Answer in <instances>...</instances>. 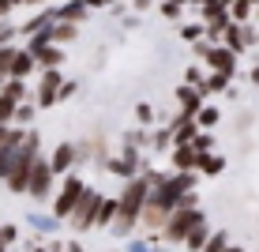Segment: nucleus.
Segmentation results:
<instances>
[{"label": "nucleus", "instance_id": "obj_34", "mask_svg": "<svg viewBox=\"0 0 259 252\" xmlns=\"http://www.w3.org/2000/svg\"><path fill=\"white\" fill-rule=\"evenodd\" d=\"M0 237H4V245H15V241H19V230H15L12 222H4V226H0Z\"/></svg>", "mask_w": 259, "mask_h": 252}, {"label": "nucleus", "instance_id": "obj_25", "mask_svg": "<svg viewBox=\"0 0 259 252\" xmlns=\"http://www.w3.org/2000/svg\"><path fill=\"white\" fill-rule=\"evenodd\" d=\"M218 110H214V105H203V110H199V117H195V128H199V132H207V128H214V124H218Z\"/></svg>", "mask_w": 259, "mask_h": 252}, {"label": "nucleus", "instance_id": "obj_46", "mask_svg": "<svg viewBox=\"0 0 259 252\" xmlns=\"http://www.w3.org/2000/svg\"><path fill=\"white\" fill-rule=\"evenodd\" d=\"M0 252H8V245H4V237H0Z\"/></svg>", "mask_w": 259, "mask_h": 252}, {"label": "nucleus", "instance_id": "obj_30", "mask_svg": "<svg viewBox=\"0 0 259 252\" xmlns=\"http://www.w3.org/2000/svg\"><path fill=\"white\" fill-rule=\"evenodd\" d=\"M184 83H188V87H195V91H203V83H207V79H203L199 64H192L188 71H184Z\"/></svg>", "mask_w": 259, "mask_h": 252}, {"label": "nucleus", "instance_id": "obj_38", "mask_svg": "<svg viewBox=\"0 0 259 252\" xmlns=\"http://www.w3.org/2000/svg\"><path fill=\"white\" fill-rule=\"evenodd\" d=\"M207 53H210L207 42H195V57H199V60H207Z\"/></svg>", "mask_w": 259, "mask_h": 252}, {"label": "nucleus", "instance_id": "obj_47", "mask_svg": "<svg viewBox=\"0 0 259 252\" xmlns=\"http://www.w3.org/2000/svg\"><path fill=\"white\" fill-rule=\"evenodd\" d=\"M0 19H8V15H4V8H0Z\"/></svg>", "mask_w": 259, "mask_h": 252}, {"label": "nucleus", "instance_id": "obj_24", "mask_svg": "<svg viewBox=\"0 0 259 252\" xmlns=\"http://www.w3.org/2000/svg\"><path fill=\"white\" fill-rule=\"evenodd\" d=\"M34 117H38V105H34V102H23L19 110H15V124H12V128H30Z\"/></svg>", "mask_w": 259, "mask_h": 252}, {"label": "nucleus", "instance_id": "obj_22", "mask_svg": "<svg viewBox=\"0 0 259 252\" xmlns=\"http://www.w3.org/2000/svg\"><path fill=\"white\" fill-rule=\"evenodd\" d=\"M0 98L23 105V102H26V83H19V79H4V91H0Z\"/></svg>", "mask_w": 259, "mask_h": 252}, {"label": "nucleus", "instance_id": "obj_33", "mask_svg": "<svg viewBox=\"0 0 259 252\" xmlns=\"http://www.w3.org/2000/svg\"><path fill=\"white\" fill-rule=\"evenodd\" d=\"M136 121H139V124H147V128H150V124H154V110H150L147 102H139V105H136Z\"/></svg>", "mask_w": 259, "mask_h": 252}, {"label": "nucleus", "instance_id": "obj_41", "mask_svg": "<svg viewBox=\"0 0 259 252\" xmlns=\"http://www.w3.org/2000/svg\"><path fill=\"white\" fill-rule=\"evenodd\" d=\"M87 4V12H91V8H105V0H83Z\"/></svg>", "mask_w": 259, "mask_h": 252}, {"label": "nucleus", "instance_id": "obj_14", "mask_svg": "<svg viewBox=\"0 0 259 252\" xmlns=\"http://www.w3.org/2000/svg\"><path fill=\"white\" fill-rule=\"evenodd\" d=\"M169 166H173V173H195L199 169V155L192 147H173L169 151Z\"/></svg>", "mask_w": 259, "mask_h": 252}, {"label": "nucleus", "instance_id": "obj_31", "mask_svg": "<svg viewBox=\"0 0 259 252\" xmlns=\"http://www.w3.org/2000/svg\"><path fill=\"white\" fill-rule=\"evenodd\" d=\"M203 34H207V30H203L199 23H192V26H181V38H184V42H192V46L203 38Z\"/></svg>", "mask_w": 259, "mask_h": 252}, {"label": "nucleus", "instance_id": "obj_26", "mask_svg": "<svg viewBox=\"0 0 259 252\" xmlns=\"http://www.w3.org/2000/svg\"><path fill=\"white\" fill-rule=\"evenodd\" d=\"M226 87H229V76H218V71H214V76H207V83H203V98L226 91Z\"/></svg>", "mask_w": 259, "mask_h": 252}, {"label": "nucleus", "instance_id": "obj_27", "mask_svg": "<svg viewBox=\"0 0 259 252\" xmlns=\"http://www.w3.org/2000/svg\"><path fill=\"white\" fill-rule=\"evenodd\" d=\"M229 248V237H226V230H214L210 233V241H207V248L203 252H226Z\"/></svg>", "mask_w": 259, "mask_h": 252}, {"label": "nucleus", "instance_id": "obj_37", "mask_svg": "<svg viewBox=\"0 0 259 252\" xmlns=\"http://www.w3.org/2000/svg\"><path fill=\"white\" fill-rule=\"evenodd\" d=\"M23 4H26V0H0V8H4V15L12 12V8H23Z\"/></svg>", "mask_w": 259, "mask_h": 252}, {"label": "nucleus", "instance_id": "obj_6", "mask_svg": "<svg viewBox=\"0 0 259 252\" xmlns=\"http://www.w3.org/2000/svg\"><path fill=\"white\" fill-rule=\"evenodd\" d=\"M102 200H105V196L98 192L94 185L87 188V192H83V200H79V207L71 211V219H68V222H71V230H75V233L94 230V219H98V207H102Z\"/></svg>", "mask_w": 259, "mask_h": 252}, {"label": "nucleus", "instance_id": "obj_19", "mask_svg": "<svg viewBox=\"0 0 259 252\" xmlns=\"http://www.w3.org/2000/svg\"><path fill=\"white\" fill-rule=\"evenodd\" d=\"M75 38H79V26L75 23H53V46L64 49L68 42H75Z\"/></svg>", "mask_w": 259, "mask_h": 252}, {"label": "nucleus", "instance_id": "obj_44", "mask_svg": "<svg viewBox=\"0 0 259 252\" xmlns=\"http://www.w3.org/2000/svg\"><path fill=\"white\" fill-rule=\"evenodd\" d=\"M4 136H8V128H4V124H0V143H4Z\"/></svg>", "mask_w": 259, "mask_h": 252}, {"label": "nucleus", "instance_id": "obj_40", "mask_svg": "<svg viewBox=\"0 0 259 252\" xmlns=\"http://www.w3.org/2000/svg\"><path fill=\"white\" fill-rule=\"evenodd\" d=\"M64 252H83V245H79V241H68V245H64Z\"/></svg>", "mask_w": 259, "mask_h": 252}, {"label": "nucleus", "instance_id": "obj_1", "mask_svg": "<svg viewBox=\"0 0 259 252\" xmlns=\"http://www.w3.org/2000/svg\"><path fill=\"white\" fill-rule=\"evenodd\" d=\"M147 200H150V181L139 173L136 181H128V185L120 188V196H117V222L109 226L113 237H132V233H136Z\"/></svg>", "mask_w": 259, "mask_h": 252}, {"label": "nucleus", "instance_id": "obj_39", "mask_svg": "<svg viewBox=\"0 0 259 252\" xmlns=\"http://www.w3.org/2000/svg\"><path fill=\"white\" fill-rule=\"evenodd\" d=\"M132 8H136V12H147V8H150V0H132Z\"/></svg>", "mask_w": 259, "mask_h": 252}, {"label": "nucleus", "instance_id": "obj_18", "mask_svg": "<svg viewBox=\"0 0 259 252\" xmlns=\"http://www.w3.org/2000/svg\"><path fill=\"white\" fill-rule=\"evenodd\" d=\"M210 222H199V226H195L192 233H188V241H184V248H188V252H203V248H207V241H210Z\"/></svg>", "mask_w": 259, "mask_h": 252}, {"label": "nucleus", "instance_id": "obj_35", "mask_svg": "<svg viewBox=\"0 0 259 252\" xmlns=\"http://www.w3.org/2000/svg\"><path fill=\"white\" fill-rule=\"evenodd\" d=\"M75 91H79V87H75V83H71V79H64V87H60V102H68V98H71V94H75Z\"/></svg>", "mask_w": 259, "mask_h": 252}, {"label": "nucleus", "instance_id": "obj_4", "mask_svg": "<svg viewBox=\"0 0 259 252\" xmlns=\"http://www.w3.org/2000/svg\"><path fill=\"white\" fill-rule=\"evenodd\" d=\"M199 222H207V214H203L199 207H177V211L169 214L165 230H162V241H169V245H184L188 233L199 226Z\"/></svg>", "mask_w": 259, "mask_h": 252}, {"label": "nucleus", "instance_id": "obj_36", "mask_svg": "<svg viewBox=\"0 0 259 252\" xmlns=\"http://www.w3.org/2000/svg\"><path fill=\"white\" fill-rule=\"evenodd\" d=\"M181 207H199V200H195V188H192V192H184V200H181Z\"/></svg>", "mask_w": 259, "mask_h": 252}, {"label": "nucleus", "instance_id": "obj_45", "mask_svg": "<svg viewBox=\"0 0 259 252\" xmlns=\"http://www.w3.org/2000/svg\"><path fill=\"white\" fill-rule=\"evenodd\" d=\"M226 252H244V248H237V245H229V248H226Z\"/></svg>", "mask_w": 259, "mask_h": 252}, {"label": "nucleus", "instance_id": "obj_10", "mask_svg": "<svg viewBox=\"0 0 259 252\" xmlns=\"http://www.w3.org/2000/svg\"><path fill=\"white\" fill-rule=\"evenodd\" d=\"M139 151L136 147H128V151H124V155H113L109 162H105V169H109V173H117V177H128V181H136V177L143 173V169H139Z\"/></svg>", "mask_w": 259, "mask_h": 252}, {"label": "nucleus", "instance_id": "obj_13", "mask_svg": "<svg viewBox=\"0 0 259 252\" xmlns=\"http://www.w3.org/2000/svg\"><path fill=\"white\" fill-rule=\"evenodd\" d=\"M207 64L218 71V76H233V71H237V53H229L226 46H210Z\"/></svg>", "mask_w": 259, "mask_h": 252}, {"label": "nucleus", "instance_id": "obj_48", "mask_svg": "<svg viewBox=\"0 0 259 252\" xmlns=\"http://www.w3.org/2000/svg\"><path fill=\"white\" fill-rule=\"evenodd\" d=\"M105 4H120V0H105Z\"/></svg>", "mask_w": 259, "mask_h": 252}, {"label": "nucleus", "instance_id": "obj_21", "mask_svg": "<svg viewBox=\"0 0 259 252\" xmlns=\"http://www.w3.org/2000/svg\"><path fill=\"white\" fill-rule=\"evenodd\" d=\"M117 222V200H109L105 196L102 207H98V219H94V230H102V226H113Z\"/></svg>", "mask_w": 259, "mask_h": 252}, {"label": "nucleus", "instance_id": "obj_11", "mask_svg": "<svg viewBox=\"0 0 259 252\" xmlns=\"http://www.w3.org/2000/svg\"><path fill=\"white\" fill-rule=\"evenodd\" d=\"M207 105V98H203V91H195V87L188 83H177V113H184V117H199V110Z\"/></svg>", "mask_w": 259, "mask_h": 252}, {"label": "nucleus", "instance_id": "obj_16", "mask_svg": "<svg viewBox=\"0 0 259 252\" xmlns=\"http://www.w3.org/2000/svg\"><path fill=\"white\" fill-rule=\"evenodd\" d=\"M34 64H38L41 71H57L60 64H64V49L60 46H46L41 53H34Z\"/></svg>", "mask_w": 259, "mask_h": 252}, {"label": "nucleus", "instance_id": "obj_15", "mask_svg": "<svg viewBox=\"0 0 259 252\" xmlns=\"http://www.w3.org/2000/svg\"><path fill=\"white\" fill-rule=\"evenodd\" d=\"M53 15H57V23H83L87 19V4H83V0H68V4L64 8H53Z\"/></svg>", "mask_w": 259, "mask_h": 252}, {"label": "nucleus", "instance_id": "obj_42", "mask_svg": "<svg viewBox=\"0 0 259 252\" xmlns=\"http://www.w3.org/2000/svg\"><path fill=\"white\" fill-rule=\"evenodd\" d=\"M38 4H46V0H26V8H38Z\"/></svg>", "mask_w": 259, "mask_h": 252}, {"label": "nucleus", "instance_id": "obj_28", "mask_svg": "<svg viewBox=\"0 0 259 252\" xmlns=\"http://www.w3.org/2000/svg\"><path fill=\"white\" fill-rule=\"evenodd\" d=\"M15 110H19V105H15V102H8V98H0V124H4V128H12V124H15Z\"/></svg>", "mask_w": 259, "mask_h": 252}, {"label": "nucleus", "instance_id": "obj_17", "mask_svg": "<svg viewBox=\"0 0 259 252\" xmlns=\"http://www.w3.org/2000/svg\"><path fill=\"white\" fill-rule=\"evenodd\" d=\"M34 68H38V64H34V57H30L26 49H19V53H15V60H12V71H8V79H19V83H26V76H30Z\"/></svg>", "mask_w": 259, "mask_h": 252}, {"label": "nucleus", "instance_id": "obj_2", "mask_svg": "<svg viewBox=\"0 0 259 252\" xmlns=\"http://www.w3.org/2000/svg\"><path fill=\"white\" fill-rule=\"evenodd\" d=\"M41 158V132L38 128H26V143H23V151H19V162H15V169H12V177H8V192H15V196H26V185H30V173H34V162Z\"/></svg>", "mask_w": 259, "mask_h": 252}, {"label": "nucleus", "instance_id": "obj_8", "mask_svg": "<svg viewBox=\"0 0 259 252\" xmlns=\"http://www.w3.org/2000/svg\"><path fill=\"white\" fill-rule=\"evenodd\" d=\"M60 87H64V76L57 71H41V83H38V94H34V105L38 110H53L60 102Z\"/></svg>", "mask_w": 259, "mask_h": 252}, {"label": "nucleus", "instance_id": "obj_20", "mask_svg": "<svg viewBox=\"0 0 259 252\" xmlns=\"http://www.w3.org/2000/svg\"><path fill=\"white\" fill-rule=\"evenodd\" d=\"M222 169H226V158H222V155H199V169H195V173H203V177H218Z\"/></svg>", "mask_w": 259, "mask_h": 252}, {"label": "nucleus", "instance_id": "obj_9", "mask_svg": "<svg viewBox=\"0 0 259 252\" xmlns=\"http://www.w3.org/2000/svg\"><path fill=\"white\" fill-rule=\"evenodd\" d=\"M75 162H83L75 143H57V147H53V155H49V166H53V173H57L60 181L71 173V166H75Z\"/></svg>", "mask_w": 259, "mask_h": 252}, {"label": "nucleus", "instance_id": "obj_49", "mask_svg": "<svg viewBox=\"0 0 259 252\" xmlns=\"http://www.w3.org/2000/svg\"><path fill=\"white\" fill-rule=\"evenodd\" d=\"M255 19H259V8H255Z\"/></svg>", "mask_w": 259, "mask_h": 252}, {"label": "nucleus", "instance_id": "obj_29", "mask_svg": "<svg viewBox=\"0 0 259 252\" xmlns=\"http://www.w3.org/2000/svg\"><path fill=\"white\" fill-rule=\"evenodd\" d=\"M210 147H214V139L207 136V132H199V136L192 139V151H195V155H214Z\"/></svg>", "mask_w": 259, "mask_h": 252}, {"label": "nucleus", "instance_id": "obj_43", "mask_svg": "<svg viewBox=\"0 0 259 252\" xmlns=\"http://www.w3.org/2000/svg\"><path fill=\"white\" fill-rule=\"evenodd\" d=\"M252 83H259V68H252Z\"/></svg>", "mask_w": 259, "mask_h": 252}, {"label": "nucleus", "instance_id": "obj_32", "mask_svg": "<svg viewBox=\"0 0 259 252\" xmlns=\"http://www.w3.org/2000/svg\"><path fill=\"white\" fill-rule=\"evenodd\" d=\"M15 34H19V26H12L8 19H0V46H12Z\"/></svg>", "mask_w": 259, "mask_h": 252}, {"label": "nucleus", "instance_id": "obj_12", "mask_svg": "<svg viewBox=\"0 0 259 252\" xmlns=\"http://www.w3.org/2000/svg\"><path fill=\"white\" fill-rule=\"evenodd\" d=\"M169 136H173V147H192V139L199 136V128H195L192 117L177 113L173 121H169Z\"/></svg>", "mask_w": 259, "mask_h": 252}, {"label": "nucleus", "instance_id": "obj_5", "mask_svg": "<svg viewBox=\"0 0 259 252\" xmlns=\"http://www.w3.org/2000/svg\"><path fill=\"white\" fill-rule=\"evenodd\" d=\"M53 188H57V173H53L49 166V155H41L34 162V173H30V185H26V196H30L34 203H46L53 196Z\"/></svg>", "mask_w": 259, "mask_h": 252}, {"label": "nucleus", "instance_id": "obj_7", "mask_svg": "<svg viewBox=\"0 0 259 252\" xmlns=\"http://www.w3.org/2000/svg\"><path fill=\"white\" fill-rule=\"evenodd\" d=\"M26 143V128H8L4 143H0V181H8L15 169V162H19V151Z\"/></svg>", "mask_w": 259, "mask_h": 252}, {"label": "nucleus", "instance_id": "obj_23", "mask_svg": "<svg viewBox=\"0 0 259 252\" xmlns=\"http://www.w3.org/2000/svg\"><path fill=\"white\" fill-rule=\"evenodd\" d=\"M252 12H255V4H252V0H233V4H229V19H233L237 26L244 23Z\"/></svg>", "mask_w": 259, "mask_h": 252}, {"label": "nucleus", "instance_id": "obj_3", "mask_svg": "<svg viewBox=\"0 0 259 252\" xmlns=\"http://www.w3.org/2000/svg\"><path fill=\"white\" fill-rule=\"evenodd\" d=\"M87 188H91V185H87L79 173H68L64 181L57 185V196H53V219H57V222L60 219H71V211L79 207V200H83Z\"/></svg>", "mask_w": 259, "mask_h": 252}]
</instances>
